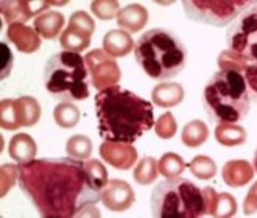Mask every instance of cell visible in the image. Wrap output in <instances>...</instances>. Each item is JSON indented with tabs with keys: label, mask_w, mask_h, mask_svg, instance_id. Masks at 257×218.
<instances>
[{
	"label": "cell",
	"mask_w": 257,
	"mask_h": 218,
	"mask_svg": "<svg viewBox=\"0 0 257 218\" xmlns=\"http://www.w3.org/2000/svg\"><path fill=\"white\" fill-rule=\"evenodd\" d=\"M18 184L45 218L100 216L97 202L103 189L84 161L73 158L35 159L18 165Z\"/></svg>",
	"instance_id": "6da1fadb"
},
{
	"label": "cell",
	"mask_w": 257,
	"mask_h": 218,
	"mask_svg": "<svg viewBox=\"0 0 257 218\" xmlns=\"http://www.w3.org/2000/svg\"><path fill=\"white\" fill-rule=\"evenodd\" d=\"M98 133L109 142L134 144L155 125L153 104L122 86H112L95 95Z\"/></svg>",
	"instance_id": "7a4b0ae2"
},
{
	"label": "cell",
	"mask_w": 257,
	"mask_h": 218,
	"mask_svg": "<svg viewBox=\"0 0 257 218\" xmlns=\"http://www.w3.org/2000/svg\"><path fill=\"white\" fill-rule=\"evenodd\" d=\"M203 107L210 122L237 125L249 114L251 98L245 75L231 69H220L203 90Z\"/></svg>",
	"instance_id": "3957f363"
},
{
	"label": "cell",
	"mask_w": 257,
	"mask_h": 218,
	"mask_svg": "<svg viewBox=\"0 0 257 218\" xmlns=\"http://www.w3.org/2000/svg\"><path fill=\"white\" fill-rule=\"evenodd\" d=\"M134 56L141 69L155 80H172L187 64L186 45L165 28L145 31L134 45Z\"/></svg>",
	"instance_id": "277c9868"
},
{
	"label": "cell",
	"mask_w": 257,
	"mask_h": 218,
	"mask_svg": "<svg viewBox=\"0 0 257 218\" xmlns=\"http://www.w3.org/2000/svg\"><path fill=\"white\" fill-rule=\"evenodd\" d=\"M90 75L80 53L58 52L44 69V86L59 101H83L89 97Z\"/></svg>",
	"instance_id": "5b68a950"
},
{
	"label": "cell",
	"mask_w": 257,
	"mask_h": 218,
	"mask_svg": "<svg viewBox=\"0 0 257 218\" xmlns=\"http://www.w3.org/2000/svg\"><path fill=\"white\" fill-rule=\"evenodd\" d=\"M151 213L156 218H200L207 213L204 189L186 178H167L155 187Z\"/></svg>",
	"instance_id": "8992f818"
},
{
	"label": "cell",
	"mask_w": 257,
	"mask_h": 218,
	"mask_svg": "<svg viewBox=\"0 0 257 218\" xmlns=\"http://www.w3.org/2000/svg\"><path fill=\"white\" fill-rule=\"evenodd\" d=\"M249 0H229V2H184L183 8L190 21L214 27L231 25L238 16L252 7Z\"/></svg>",
	"instance_id": "52a82bcc"
},
{
	"label": "cell",
	"mask_w": 257,
	"mask_h": 218,
	"mask_svg": "<svg viewBox=\"0 0 257 218\" xmlns=\"http://www.w3.org/2000/svg\"><path fill=\"white\" fill-rule=\"evenodd\" d=\"M226 44L231 52L248 62H257V2L228 27Z\"/></svg>",
	"instance_id": "ba28073f"
},
{
	"label": "cell",
	"mask_w": 257,
	"mask_h": 218,
	"mask_svg": "<svg viewBox=\"0 0 257 218\" xmlns=\"http://www.w3.org/2000/svg\"><path fill=\"white\" fill-rule=\"evenodd\" d=\"M41 119V106L36 98L25 95L7 98L0 104V125L4 130L16 131L21 127H35Z\"/></svg>",
	"instance_id": "9c48e42d"
},
{
	"label": "cell",
	"mask_w": 257,
	"mask_h": 218,
	"mask_svg": "<svg viewBox=\"0 0 257 218\" xmlns=\"http://www.w3.org/2000/svg\"><path fill=\"white\" fill-rule=\"evenodd\" d=\"M84 59L92 86L98 90H104L115 86L120 81V78H122V72H120V67L115 59L104 50L97 49L89 52L84 56Z\"/></svg>",
	"instance_id": "30bf717a"
},
{
	"label": "cell",
	"mask_w": 257,
	"mask_h": 218,
	"mask_svg": "<svg viewBox=\"0 0 257 218\" xmlns=\"http://www.w3.org/2000/svg\"><path fill=\"white\" fill-rule=\"evenodd\" d=\"M136 201L133 187L123 179H111L101 192V202L112 212H125Z\"/></svg>",
	"instance_id": "8fae6325"
},
{
	"label": "cell",
	"mask_w": 257,
	"mask_h": 218,
	"mask_svg": "<svg viewBox=\"0 0 257 218\" xmlns=\"http://www.w3.org/2000/svg\"><path fill=\"white\" fill-rule=\"evenodd\" d=\"M100 156L117 170H130L138 161V150L133 147V144L104 140L100 145Z\"/></svg>",
	"instance_id": "7c38bea8"
},
{
	"label": "cell",
	"mask_w": 257,
	"mask_h": 218,
	"mask_svg": "<svg viewBox=\"0 0 257 218\" xmlns=\"http://www.w3.org/2000/svg\"><path fill=\"white\" fill-rule=\"evenodd\" d=\"M52 5H66V2H2V16L10 25L24 24Z\"/></svg>",
	"instance_id": "4fadbf2b"
},
{
	"label": "cell",
	"mask_w": 257,
	"mask_h": 218,
	"mask_svg": "<svg viewBox=\"0 0 257 218\" xmlns=\"http://www.w3.org/2000/svg\"><path fill=\"white\" fill-rule=\"evenodd\" d=\"M8 41L16 47L22 53H33L39 50L41 47V36L39 33L25 24H11L7 28Z\"/></svg>",
	"instance_id": "5bb4252c"
},
{
	"label": "cell",
	"mask_w": 257,
	"mask_h": 218,
	"mask_svg": "<svg viewBox=\"0 0 257 218\" xmlns=\"http://www.w3.org/2000/svg\"><path fill=\"white\" fill-rule=\"evenodd\" d=\"M8 153L11 156V159H14L18 164H27L35 161L38 147L32 136L27 133H21L11 137L8 144Z\"/></svg>",
	"instance_id": "9a60e30c"
},
{
	"label": "cell",
	"mask_w": 257,
	"mask_h": 218,
	"mask_svg": "<svg viewBox=\"0 0 257 218\" xmlns=\"http://www.w3.org/2000/svg\"><path fill=\"white\" fill-rule=\"evenodd\" d=\"M134 41L125 30H109L103 38V50L112 58L126 56L134 49Z\"/></svg>",
	"instance_id": "2e32d148"
},
{
	"label": "cell",
	"mask_w": 257,
	"mask_h": 218,
	"mask_svg": "<svg viewBox=\"0 0 257 218\" xmlns=\"http://www.w3.org/2000/svg\"><path fill=\"white\" fill-rule=\"evenodd\" d=\"M148 22V11L139 4H130L117 14V24L130 33H138Z\"/></svg>",
	"instance_id": "e0dca14e"
},
{
	"label": "cell",
	"mask_w": 257,
	"mask_h": 218,
	"mask_svg": "<svg viewBox=\"0 0 257 218\" xmlns=\"http://www.w3.org/2000/svg\"><path fill=\"white\" fill-rule=\"evenodd\" d=\"M206 210L214 216H231L235 213L237 202L229 193H217L214 189H204Z\"/></svg>",
	"instance_id": "ac0fdd59"
},
{
	"label": "cell",
	"mask_w": 257,
	"mask_h": 218,
	"mask_svg": "<svg viewBox=\"0 0 257 218\" xmlns=\"http://www.w3.org/2000/svg\"><path fill=\"white\" fill-rule=\"evenodd\" d=\"M64 16L58 11H47L35 19V30L44 39H56L64 27Z\"/></svg>",
	"instance_id": "d6986e66"
},
{
	"label": "cell",
	"mask_w": 257,
	"mask_h": 218,
	"mask_svg": "<svg viewBox=\"0 0 257 218\" xmlns=\"http://www.w3.org/2000/svg\"><path fill=\"white\" fill-rule=\"evenodd\" d=\"M254 170L248 162L243 161H232L228 162L223 168V178L224 182L231 185V187H240L245 185L252 179Z\"/></svg>",
	"instance_id": "ffe728a7"
},
{
	"label": "cell",
	"mask_w": 257,
	"mask_h": 218,
	"mask_svg": "<svg viewBox=\"0 0 257 218\" xmlns=\"http://www.w3.org/2000/svg\"><path fill=\"white\" fill-rule=\"evenodd\" d=\"M153 101L161 107H172L176 106L184 98V89L176 83H162L158 84L151 92Z\"/></svg>",
	"instance_id": "44dd1931"
},
{
	"label": "cell",
	"mask_w": 257,
	"mask_h": 218,
	"mask_svg": "<svg viewBox=\"0 0 257 218\" xmlns=\"http://www.w3.org/2000/svg\"><path fill=\"white\" fill-rule=\"evenodd\" d=\"M90 38L83 31H78L72 27L67 25V28L63 31L61 38H59V44H61L63 49H66L67 52H73V53H80L83 50H86L90 45Z\"/></svg>",
	"instance_id": "7402d4cb"
},
{
	"label": "cell",
	"mask_w": 257,
	"mask_h": 218,
	"mask_svg": "<svg viewBox=\"0 0 257 218\" xmlns=\"http://www.w3.org/2000/svg\"><path fill=\"white\" fill-rule=\"evenodd\" d=\"M80 117H81L80 109L73 103L61 101L53 109V119H55L56 125L61 128H66V130L77 127L80 122Z\"/></svg>",
	"instance_id": "603a6c76"
},
{
	"label": "cell",
	"mask_w": 257,
	"mask_h": 218,
	"mask_svg": "<svg viewBox=\"0 0 257 218\" xmlns=\"http://www.w3.org/2000/svg\"><path fill=\"white\" fill-rule=\"evenodd\" d=\"M215 139L221 145L234 147L246 140V131L238 125H218L215 130Z\"/></svg>",
	"instance_id": "cb8c5ba5"
},
{
	"label": "cell",
	"mask_w": 257,
	"mask_h": 218,
	"mask_svg": "<svg viewBox=\"0 0 257 218\" xmlns=\"http://www.w3.org/2000/svg\"><path fill=\"white\" fill-rule=\"evenodd\" d=\"M158 162L156 159L150 158V156H145L142 158L138 165L134 168V181L141 184V185H148V184H153L158 178Z\"/></svg>",
	"instance_id": "d4e9b609"
},
{
	"label": "cell",
	"mask_w": 257,
	"mask_h": 218,
	"mask_svg": "<svg viewBox=\"0 0 257 218\" xmlns=\"http://www.w3.org/2000/svg\"><path fill=\"white\" fill-rule=\"evenodd\" d=\"M207 136H209V130L206 125L200 120H193L184 127L181 140L187 147H200L201 144L206 142Z\"/></svg>",
	"instance_id": "484cf974"
},
{
	"label": "cell",
	"mask_w": 257,
	"mask_h": 218,
	"mask_svg": "<svg viewBox=\"0 0 257 218\" xmlns=\"http://www.w3.org/2000/svg\"><path fill=\"white\" fill-rule=\"evenodd\" d=\"M66 151L73 159L86 161L92 153V140L83 134L72 136L66 144Z\"/></svg>",
	"instance_id": "4316f807"
},
{
	"label": "cell",
	"mask_w": 257,
	"mask_h": 218,
	"mask_svg": "<svg viewBox=\"0 0 257 218\" xmlns=\"http://www.w3.org/2000/svg\"><path fill=\"white\" fill-rule=\"evenodd\" d=\"M186 168V164L184 161L179 158L178 154L175 153H167L164 154L161 161L158 162V170L159 173L165 178H173V176H178L179 173H183Z\"/></svg>",
	"instance_id": "83f0119b"
},
{
	"label": "cell",
	"mask_w": 257,
	"mask_h": 218,
	"mask_svg": "<svg viewBox=\"0 0 257 218\" xmlns=\"http://www.w3.org/2000/svg\"><path fill=\"white\" fill-rule=\"evenodd\" d=\"M189 168L200 179H210L217 173L215 162L210 158H207V156H196V158H193V161L189 164Z\"/></svg>",
	"instance_id": "f1b7e54d"
},
{
	"label": "cell",
	"mask_w": 257,
	"mask_h": 218,
	"mask_svg": "<svg viewBox=\"0 0 257 218\" xmlns=\"http://www.w3.org/2000/svg\"><path fill=\"white\" fill-rule=\"evenodd\" d=\"M69 27L83 31L89 36H92L95 31V22L86 11H75L69 19Z\"/></svg>",
	"instance_id": "f546056e"
},
{
	"label": "cell",
	"mask_w": 257,
	"mask_h": 218,
	"mask_svg": "<svg viewBox=\"0 0 257 218\" xmlns=\"http://www.w3.org/2000/svg\"><path fill=\"white\" fill-rule=\"evenodd\" d=\"M118 8H120L118 2H112V0H109V2H106V0H98V2L90 4V10H92V13L101 21H111L117 18V14L120 11Z\"/></svg>",
	"instance_id": "4dcf8cb0"
},
{
	"label": "cell",
	"mask_w": 257,
	"mask_h": 218,
	"mask_svg": "<svg viewBox=\"0 0 257 218\" xmlns=\"http://www.w3.org/2000/svg\"><path fill=\"white\" fill-rule=\"evenodd\" d=\"M155 130H156V134L161 137V139H170L175 136L176 133V123H175V119L170 113H165L162 114L156 125H155Z\"/></svg>",
	"instance_id": "1f68e13d"
},
{
	"label": "cell",
	"mask_w": 257,
	"mask_h": 218,
	"mask_svg": "<svg viewBox=\"0 0 257 218\" xmlns=\"http://www.w3.org/2000/svg\"><path fill=\"white\" fill-rule=\"evenodd\" d=\"M243 75L246 80L249 98H251V101H254L257 104V62H251V64L246 67V70L243 72Z\"/></svg>",
	"instance_id": "d6a6232c"
},
{
	"label": "cell",
	"mask_w": 257,
	"mask_h": 218,
	"mask_svg": "<svg viewBox=\"0 0 257 218\" xmlns=\"http://www.w3.org/2000/svg\"><path fill=\"white\" fill-rule=\"evenodd\" d=\"M2 53H4V67H2V78H7V75H10L11 72V66H13V53L7 47V44H2Z\"/></svg>",
	"instance_id": "836d02e7"
},
{
	"label": "cell",
	"mask_w": 257,
	"mask_h": 218,
	"mask_svg": "<svg viewBox=\"0 0 257 218\" xmlns=\"http://www.w3.org/2000/svg\"><path fill=\"white\" fill-rule=\"evenodd\" d=\"M252 168H254V171L257 173V150H255V153H254V159H252Z\"/></svg>",
	"instance_id": "e575fe53"
}]
</instances>
